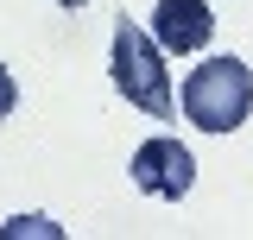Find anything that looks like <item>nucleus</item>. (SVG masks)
Segmentation results:
<instances>
[{
  "label": "nucleus",
  "mask_w": 253,
  "mask_h": 240,
  "mask_svg": "<svg viewBox=\"0 0 253 240\" xmlns=\"http://www.w3.org/2000/svg\"><path fill=\"white\" fill-rule=\"evenodd\" d=\"M184 114L203 133H234L253 114V70L241 57H209L184 76Z\"/></svg>",
  "instance_id": "1"
},
{
  "label": "nucleus",
  "mask_w": 253,
  "mask_h": 240,
  "mask_svg": "<svg viewBox=\"0 0 253 240\" xmlns=\"http://www.w3.org/2000/svg\"><path fill=\"white\" fill-rule=\"evenodd\" d=\"M114 89L146 108L152 120H171V76H165V51L152 32H139L133 19L114 26Z\"/></svg>",
  "instance_id": "2"
},
{
  "label": "nucleus",
  "mask_w": 253,
  "mask_h": 240,
  "mask_svg": "<svg viewBox=\"0 0 253 240\" xmlns=\"http://www.w3.org/2000/svg\"><path fill=\"white\" fill-rule=\"evenodd\" d=\"M190 183H196V158H190L177 139H146V146L133 152V190H139V196L177 202Z\"/></svg>",
  "instance_id": "3"
},
{
  "label": "nucleus",
  "mask_w": 253,
  "mask_h": 240,
  "mask_svg": "<svg viewBox=\"0 0 253 240\" xmlns=\"http://www.w3.org/2000/svg\"><path fill=\"white\" fill-rule=\"evenodd\" d=\"M209 32H215V19H209L203 0H158V6H152V38H158L165 57H190V51H203Z\"/></svg>",
  "instance_id": "4"
},
{
  "label": "nucleus",
  "mask_w": 253,
  "mask_h": 240,
  "mask_svg": "<svg viewBox=\"0 0 253 240\" xmlns=\"http://www.w3.org/2000/svg\"><path fill=\"white\" fill-rule=\"evenodd\" d=\"M13 108H19V82H13V70L0 63V120L13 114Z\"/></svg>",
  "instance_id": "5"
},
{
  "label": "nucleus",
  "mask_w": 253,
  "mask_h": 240,
  "mask_svg": "<svg viewBox=\"0 0 253 240\" xmlns=\"http://www.w3.org/2000/svg\"><path fill=\"white\" fill-rule=\"evenodd\" d=\"M57 6H70V13H76V6H89V0H57Z\"/></svg>",
  "instance_id": "6"
}]
</instances>
